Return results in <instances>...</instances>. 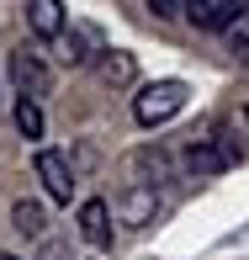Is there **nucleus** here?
Listing matches in <instances>:
<instances>
[{
  "instance_id": "13",
  "label": "nucleus",
  "mask_w": 249,
  "mask_h": 260,
  "mask_svg": "<svg viewBox=\"0 0 249 260\" xmlns=\"http://www.w3.org/2000/svg\"><path fill=\"white\" fill-rule=\"evenodd\" d=\"M96 75L106 80V85H133V53H122V48H106L96 58Z\"/></svg>"
},
{
  "instance_id": "7",
  "label": "nucleus",
  "mask_w": 249,
  "mask_h": 260,
  "mask_svg": "<svg viewBox=\"0 0 249 260\" xmlns=\"http://www.w3.org/2000/svg\"><path fill=\"white\" fill-rule=\"evenodd\" d=\"M127 186H154V191H159L164 181H170V154H164V149H133V154H127Z\"/></svg>"
},
{
  "instance_id": "10",
  "label": "nucleus",
  "mask_w": 249,
  "mask_h": 260,
  "mask_svg": "<svg viewBox=\"0 0 249 260\" xmlns=\"http://www.w3.org/2000/svg\"><path fill=\"white\" fill-rule=\"evenodd\" d=\"M11 229L27 234V239H43V234H48V207H43V202H27V197L11 202Z\"/></svg>"
},
{
  "instance_id": "5",
  "label": "nucleus",
  "mask_w": 249,
  "mask_h": 260,
  "mask_svg": "<svg viewBox=\"0 0 249 260\" xmlns=\"http://www.w3.org/2000/svg\"><path fill=\"white\" fill-rule=\"evenodd\" d=\"M159 207H164V197L154 191V186H127L112 202V218L122 223V229H149V223L159 218Z\"/></svg>"
},
{
  "instance_id": "16",
  "label": "nucleus",
  "mask_w": 249,
  "mask_h": 260,
  "mask_svg": "<svg viewBox=\"0 0 249 260\" xmlns=\"http://www.w3.org/2000/svg\"><path fill=\"white\" fill-rule=\"evenodd\" d=\"M38 260H75V255H69V244L64 239H48V244H43V255Z\"/></svg>"
},
{
  "instance_id": "2",
  "label": "nucleus",
  "mask_w": 249,
  "mask_h": 260,
  "mask_svg": "<svg viewBox=\"0 0 249 260\" xmlns=\"http://www.w3.org/2000/svg\"><path fill=\"white\" fill-rule=\"evenodd\" d=\"M101 53H106V38H101V27H90V21H69V32L53 43V58H58V64H69V69L96 64Z\"/></svg>"
},
{
  "instance_id": "6",
  "label": "nucleus",
  "mask_w": 249,
  "mask_h": 260,
  "mask_svg": "<svg viewBox=\"0 0 249 260\" xmlns=\"http://www.w3.org/2000/svg\"><path fill=\"white\" fill-rule=\"evenodd\" d=\"M228 165H239V154H233L223 138H191V144H186V170L201 175V181H207V175H223Z\"/></svg>"
},
{
  "instance_id": "11",
  "label": "nucleus",
  "mask_w": 249,
  "mask_h": 260,
  "mask_svg": "<svg viewBox=\"0 0 249 260\" xmlns=\"http://www.w3.org/2000/svg\"><path fill=\"white\" fill-rule=\"evenodd\" d=\"M239 16H244L239 0H207V6H201V16H191V21H196V27H207V32H228Z\"/></svg>"
},
{
  "instance_id": "17",
  "label": "nucleus",
  "mask_w": 249,
  "mask_h": 260,
  "mask_svg": "<svg viewBox=\"0 0 249 260\" xmlns=\"http://www.w3.org/2000/svg\"><path fill=\"white\" fill-rule=\"evenodd\" d=\"M244 122H249V106H244Z\"/></svg>"
},
{
  "instance_id": "1",
  "label": "nucleus",
  "mask_w": 249,
  "mask_h": 260,
  "mask_svg": "<svg viewBox=\"0 0 249 260\" xmlns=\"http://www.w3.org/2000/svg\"><path fill=\"white\" fill-rule=\"evenodd\" d=\"M186 101H191L186 80H149V85L133 96V117H138L144 127H164L170 117L186 112Z\"/></svg>"
},
{
  "instance_id": "18",
  "label": "nucleus",
  "mask_w": 249,
  "mask_h": 260,
  "mask_svg": "<svg viewBox=\"0 0 249 260\" xmlns=\"http://www.w3.org/2000/svg\"><path fill=\"white\" fill-rule=\"evenodd\" d=\"M0 260H16V255H0Z\"/></svg>"
},
{
  "instance_id": "3",
  "label": "nucleus",
  "mask_w": 249,
  "mask_h": 260,
  "mask_svg": "<svg viewBox=\"0 0 249 260\" xmlns=\"http://www.w3.org/2000/svg\"><path fill=\"white\" fill-rule=\"evenodd\" d=\"M32 170H38L43 191H48L53 202H75L80 181H75V165H69L64 149H38V154H32Z\"/></svg>"
},
{
  "instance_id": "14",
  "label": "nucleus",
  "mask_w": 249,
  "mask_h": 260,
  "mask_svg": "<svg viewBox=\"0 0 249 260\" xmlns=\"http://www.w3.org/2000/svg\"><path fill=\"white\" fill-rule=\"evenodd\" d=\"M201 6H207V0H149V11H154V16H164V21H175V16H201Z\"/></svg>"
},
{
  "instance_id": "8",
  "label": "nucleus",
  "mask_w": 249,
  "mask_h": 260,
  "mask_svg": "<svg viewBox=\"0 0 249 260\" xmlns=\"http://www.w3.org/2000/svg\"><path fill=\"white\" fill-rule=\"evenodd\" d=\"M27 27L38 32L43 43H58L69 32V11H64V0H27Z\"/></svg>"
},
{
  "instance_id": "9",
  "label": "nucleus",
  "mask_w": 249,
  "mask_h": 260,
  "mask_svg": "<svg viewBox=\"0 0 249 260\" xmlns=\"http://www.w3.org/2000/svg\"><path fill=\"white\" fill-rule=\"evenodd\" d=\"M80 239H85L90 250H106V244H112V202H101V197L80 202Z\"/></svg>"
},
{
  "instance_id": "4",
  "label": "nucleus",
  "mask_w": 249,
  "mask_h": 260,
  "mask_svg": "<svg viewBox=\"0 0 249 260\" xmlns=\"http://www.w3.org/2000/svg\"><path fill=\"white\" fill-rule=\"evenodd\" d=\"M11 85H16V96H27V101H43V96H48V85H53L43 53H32L27 43L11 53Z\"/></svg>"
},
{
  "instance_id": "12",
  "label": "nucleus",
  "mask_w": 249,
  "mask_h": 260,
  "mask_svg": "<svg viewBox=\"0 0 249 260\" xmlns=\"http://www.w3.org/2000/svg\"><path fill=\"white\" fill-rule=\"evenodd\" d=\"M11 117H16V133L27 138V144H38V138L48 133V122H43V101H27V96H16Z\"/></svg>"
},
{
  "instance_id": "19",
  "label": "nucleus",
  "mask_w": 249,
  "mask_h": 260,
  "mask_svg": "<svg viewBox=\"0 0 249 260\" xmlns=\"http://www.w3.org/2000/svg\"><path fill=\"white\" fill-rule=\"evenodd\" d=\"M0 112H6V101H0Z\"/></svg>"
},
{
  "instance_id": "15",
  "label": "nucleus",
  "mask_w": 249,
  "mask_h": 260,
  "mask_svg": "<svg viewBox=\"0 0 249 260\" xmlns=\"http://www.w3.org/2000/svg\"><path fill=\"white\" fill-rule=\"evenodd\" d=\"M223 38H228V53L239 58V64H249V6H244V16L233 21V27L223 32Z\"/></svg>"
}]
</instances>
